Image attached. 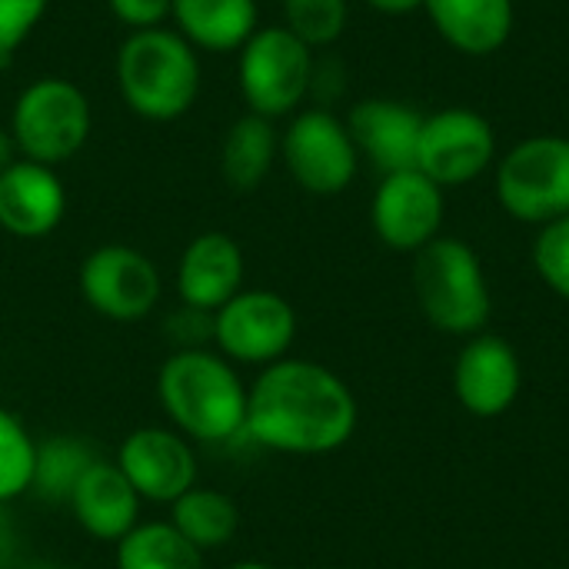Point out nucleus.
<instances>
[{"label": "nucleus", "instance_id": "obj_1", "mask_svg": "<svg viewBox=\"0 0 569 569\" xmlns=\"http://www.w3.org/2000/svg\"><path fill=\"white\" fill-rule=\"evenodd\" d=\"M360 423L353 390L317 360L283 357L247 387L243 440L283 457H327L350 443Z\"/></svg>", "mask_w": 569, "mask_h": 569}, {"label": "nucleus", "instance_id": "obj_2", "mask_svg": "<svg viewBox=\"0 0 569 569\" xmlns=\"http://www.w3.org/2000/svg\"><path fill=\"white\" fill-rule=\"evenodd\" d=\"M247 387L240 367L213 347L173 350L157 370V400L170 427L190 443L207 447H223L243 437Z\"/></svg>", "mask_w": 569, "mask_h": 569}, {"label": "nucleus", "instance_id": "obj_3", "mask_svg": "<svg viewBox=\"0 0 569 569\" xmlns=\"http://www.w3.org/2000/svg\"><path fill=\"white\" fill-rule=\"evenodd\" d=\"M117 87L123 103L143 120H177L200 93L197 50L167 27L130 30L117 50Z\"/></svg>", "mask_w": 569, "mask_h": 569}, {"label": "nucleus", "instance_id": "obj_4", "mask_svg": "<svg viewBox=\"0 0 569 569\" xmlns=\"http://www.w3.org/2000/svg\"><path fill=\"white\" fill-rule=\"evenodd\" d=\"M413 293L430 327L477 337L493 317V293L480 253L460 237H437L413 253Z\"/></svg>", "mask_w": 569, "mask_h": 569}, {"label": "nucleus", "instance_id": "obj_5", "mask_svg": "<svg viewBox=\"0 0 569 569\" xmlns=\"http://www.w3.org/2000/svg\"><path fill=\"white\" fill-rule=\"evenodd\" d=\"M93 130L87 93L67 77H37L27 83L10 113L17 153L33 163L60 167L73 160Z\"/></svg>", "mask_w": 569, "mask_h": 569}, {"label": "nucleus", "instance_id": "obj_6", "mask_svg": "<svg viewBox=\"0 0 569 569\" xmlns=\"http://www.w3.org/2000/svg\"><path fill=\"white\" fill-rule=\"evenodd\" d=\"M493 187L500 207L533 227L569 213V137L533 133L497 157Z\"/></svg>", "mask_w": 569, "mask_h": 569}, {"label": "nucleus", "instance_id": "obj_7", "mask_svg": "<svg viewBox=\"0 0 569 569\" xmlns=\"http://www.w3.org/2000/svg\"><path fill=\"white\" fill-rule=\"evenodd\" d=\"M240 93L250 113L277 120L297 113L313 90L317 60L313 50L293 37L283 23L257 27V33L240 47Z\"/></svg>", "mask_w": 569, "mask_h": 569}, {"label": "nucleus", "instance_id": "obj_8", "mask_svg": "<svg viewBox=\"0 0 569 569\" xmlns=\"http://www.w3.org/2000/svg\"><path fill=\"white\" fill-rule=\"evenodd\" d=\"M297 340V310L277 290H240L213 313L210 347L233 367H270L290 357Z\"/></svg>", "mask_w": 569, "mask_h": 569}, {"label": "nucleus", "instance_id": "obj_9", "mask_svg": "<svg viewBox=\"0 0 569 569\" xmlns=\"http://www.w3.org/2000/svg\"><path fill=\"white\" fill-rule=\"evenodd\" d=\"M280 157L300 190L313 197L343 193L360 170V150L347 120L323 107L297 110L280 137Z\"/></svg>", "mask_w": 569, "mask_h": 569}, {"label": "nucleus", "instance_id": "obj_10", "mask_svg": "<svg viewBox=\"0 0 569 569\" xmlns=\"http://www.w3.org/2000/svg\"><path fill=\"white\" fill-rule=\"evenodd\" d=\"M77 283L87 307L113 323H137L150 317L163 297L157 263L127 243H103L90 250L80 263Z\"/></svg>", "mask_w": 569, "mask_h": 569}, {"label": "nucleus", "instance_id": "obj_11", "mask_svg": "<svg viewBox=\"0 0 569 569\" xmlns=\"http://www.w3.org/2000/svg\"><path fill=\"white\" fill-rule=\"evenodd\" d=\"M497 163V130L470 107H443L423 117L417 170L433 183L463 187L480 180Z\"/></svg>", "mask_w": 569, "mask_h": 569}, {"label": "nucleus", "instance_id": "obj_12", "mask_svg": "<svg viewBox=\"0 0 569 569\" xmlns=\"http://www.w3.org/2000/svg\"><path fill=\"white\" fill-rule=\"evenodd\" d=\"M447 197L427 173L400 170L380 177L370 200V227L377 240L397 253H417L443 233Z\"/></svg>", "mask_w": 569, "mask_h": 569}, {"label": "nucleus", "instance_id": "obj_13", "mask_svg": "<svg viewBox=\"0 0 569 569\" xmlns=\"http://www.w3.org/2000/svg\"><path fill=\"white\" fill-rule=\"evenodd\" d=\"M113 463L130 480L137 497L143 503H157V507H170L190 487L200 483L197 450L173 427H153L150 423V427L130 430L120 440Z\"/></svg>", "mask_w": 569, "mask_h": 569}, {"label": "nucleus", "instance_id": "obj_14", "mask_svg": "<svg viewBox=\"0 0 569 569\" xmlns=\"http://www.w3.org/2000/svg\"><path fill=\"white\" fill-rule=\"evenodd\" d=\"M523 390V363L510 340L497 333L467 337L453 363V393L457 403L477 420L503 417Z\"/></svg>", "mask_w": 569, "mask_h": 569}, {"label": "nucleus", "instance_id": "obj_15", "mask_svg": "<svg viewBox=\"0 0 569 569\" xmlns=\"http://www.w3.org/2000/svg\"><path fill=\"white\" fill-rule=\"evenodd\" d=\"M243 277H247V260L240 243L223 230H207L183 247L177 260L173 287L183 307L217 313L230 297L243 290Z\"/></svg>", "mask_w": 569, "mask_h": 569}, {"label": "nucleus", "instance_id": "obj_16", "mask_svg": "<svg viewBox=\"0 0 569 569\" xmlns=\"http://www.w3.org/2000/svg\"><path fill=\"white\" fill-rule=\"evenodd\" d=\"M423 117L417 107L393 100V97H367L347 113V130L380 177L413 170L417 167V147H420V130Z\"/></svg>", "mask_w": 569, "mask_h": 569}, {"label": "nucleus", "instance_id": "obj_17", "mask_svg": "<svg viewBox=\"0 0 569 569\" xmlns=\"http://www.w3.org/2000/svg\"><path fill=\"white\" fill-rule=\"evenodd\" d=\"M67 213V190L57 167L13 160L0 173V230L20 240L50 237Z\"/></svg>", "mask_w": 569, "mask_h": 569}, {"label": "nucleus", "instance_id": "obj_18", "mask_svg": "<svg viewBox=\"0 0 569 569\" xmlns=\"http://www.w3.org/2000/svg\"><path fill=\"white\" fill-rule=\"evenodd\" d=\"M77 527L97 543H117L140 523L143 500L120 473V467L107 457H97L83 477L77 480L67 500Z\"/></svg>", "mask_w": 569, "mask_h": 569}, {"label": "nucleus", "instance_id": "obj_19", "mask_svg": "<svg viewBox=\"0 0 569 569\" xmlns=\"http://www.w3.org/2000/svg\"><path fill=\"white\" fill-rule=\"evenodd\" d=\"M433 30L463 57H493L517 30V0H427Z\"/></svg>", "mask_w": 569, "mask_h": 569}, {"label": "nucleus", "instance_id": "obj_20", "mask_svg": "<svg viewBox=\"0 0 569 569\" xmlns=\"http://www.w3.org/2000/svg\"><path fill=\"white\" fill-rule=\"evenodd\" d=\"M177 33L193 50L230 53L257 33V0H173Z\"/></svg>", "mask_w": 569, "mask_h": 569}, {"label": "nucleus", "instance_id": "obj_21", "mask_svg": "<svg viewBox=\"0 0 569 569\" xmlns=\"http://www.w3.org/2000/svg\"><path fill=\"white\" fill-rule=\"evenodd\" d=\"M280 157V133L273 120L243 113L230 123L220 150V173L233 193H253Z\"/></svg>", "mask_w": 569, "mask_h": 569}, {"label": "nucleus", "instance_id": "obj_22", "mask_svg": "<svg viewBox=\"0 0 569 569\" xmlns=\"http://www.w3.org/2000/svg\"><path fill=\"white\" fill-rule=\"evenodd\" d=\"M170 523L200 550V553H213L233 543V537L240 533V507L227 490L217 487H190L180 500H173L170 507Z\"/></svg>", "mask_w": 569, "mask_h": 569}, {"label": "nucleus", "instance_id": "obj_23", "mask_svg": "<svg viewBox=\"0 0 569 569\" xmlns=\"http://www.w3.org/2000/svg\"><path fill=\"white\" fill-rule=\"evenodd\" d=\"M117 569H207L200 553L170 520H140L113 543Z\"/></svg>", "mask_w": 569, "mask_h": 569}, {"label": "nucleus", "instance_id": "obj_24", "mask_svg": "<svg viewBox=\"0 0 569 569\" xmlns=\"http://www.w3.org/2000/svg\"><path fill=\"white\" fill-rule=\"evenodd\" d=\"M97 460L93 447L80 437L60 433L43 443H37V463H33V483L30 493H37L47 503H67L83 470Z\"/></svg>", "mask_w": 569, "mask_h": 569}, {"label": "nucleus", "instance_id": "obj_25", "mask_svg": "<svg viewBox=\"0 0 569 569\" xmlns=\"http://www.w3.org/2000/svg\"><path fill=\"white\" fill-rule=\"evenodd\" d=\"M37 463V440L27 423L0 403V507L30 493Z\"/></svg>", "mask_w": 569, "mask_h": 569}, {"label": "nucleus", "instance_id": "obj_26", "mask_svg": "<svg viewBox=\"0 0 569 569\" xmlns=\"http://www.w3.org/2000/svg\"><path fill=\"white\" fill-rule=\"evenodd\" d=\"M350 20L347 0H283V27L310 50L330 47L343 37Z\"/></svg>", "mask_w": 569, "mask_h": 569}, {"label": "nucleus", "instance_id": "obj_27", "mask_svg": "<svg viewBox=\"0 0 569 569\" xmlns=\"http://www.w3.org/2000/svg\"><path fill=\"white\" fill-rule=\"evenodd\" d=\"M533 270L557 297L569 300V213L540 227L533 240Z\"/></svg>", "mask_w": 569, "mask_h": 569}, {"label": "nucleus", "instance_id": "obj_28", "mask_svg": "<svg viewBox=\"0 0 569 569\" xmlns=\"http://www.w3.org/2000/svg\"><path fill=\"white\" fill-rule=\"evenodd\" d=\"M50 0H0V63H7L17 47L43 20Z\"/></svg>", "mask_w": 569, "mask_h": 569}, {"label": "nucleus", "instance_id": "obj_29", "mask_svg": "<svg viewBox=\"0 0 569 569\" xmlns=\"http://www.w3.org/2000/svg\"><path fill=\"white\" fill-rule=\"evenodd\" d=\"M107 7L130 30H150V27H160L170 17L173 0H107Z\"/></svg>", "mask_w": 569, "mask_h": 569}, {"label": "nucleus", "instance_id": "obj_30", "mask_svg": "<svg viewBox=\"0 0 569 569\" xmlns=\"http://www.w3.org/2000/svg\"><path fill=\"white\" fill-rule=\"evenodd\" d=\"M370 10L383 13V17H407V13H417L423 10L427 0H363Z\"/></svg>", "mask_w": 569, "mask_h": 569}, {"label": "nucleus", "instance_id": "obj_31", "mask_svg": "<svg viewBox=\"0 0 569 569\" xmlns=\"http://www.w3.org/2000/svg\"><path fill=\"white\" fill-rule=\"evenodd\" d=\"M13 160H20L17 143H13V133H10V127H0V173H3Z\"/></svg>", "mask_w": 569, "mask_h": 569}, {"label": "nucleus", "instance_id": "obj_32", "mask_svg": "<svg viewBox=\"0 0 569 569\" xmlns=\"http://www.w3.org/2000/svg\"><path fill=\"white\" fill-rule=\"evenodd\" d=\"M227 569H273L270 563H263V560H237V563H230Z\"/></svg>", "mask_w": 569, "mask_h": 569}, {"label": "nucleus", "instance_id": "obj_33", "mask_svg": "<svg viewBox=\"0 0 569 569\" xmlns=\"http://www.w3.org/2000/svg\"><path fill=\"white\" fill-rule=\"evenodd\" d=\"M27 569H60V567H53V563H33V567H27Z\"/></svg>", "mask_w": 569, "mask_h": 569}]
</instances>
